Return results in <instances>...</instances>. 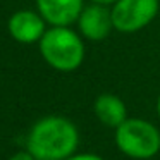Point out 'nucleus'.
<instances>
[{
  "label": "nucleus",
  "instance_id": "nucleus-10",
  "mask_svg": "<svg viewBox=\"0 0 160 160\" xmlns=\"http://www.w3.org/2000/svg\"><path fill=\"white\" fill-rule=\"evenodd\" d=\"M9 160H36L28 150H21V152H16L14 155L9 157Z\"/></svg>",
  "mask_w": 160,
  "mask_h": 160
},
{
  "label": "nucleus",
  "instance_id": "nucleus-12",
  "mask_svg": "<svg viewBox=\"0 0 160 160\" xmlns=\"http://www.w3.org/2000/svg\"><path fill=\"white\" fill-rule=\"evenodd\" d=\"M157 114L160 117V95H158V100H157Z\"/></svg>",
  "mask_w": 160,
  "mask_h": 160
},
{
  "label": "nucleus",
  "instance_id": "nucleus-11",
  "mask_svg": "<svg viewBox=\"0 0 160 160\" xmlns=\"http://www.w3.org/2000/svg\"><path fill=\"white\" fill-rule=\"evenodd\" d=\"M95 4H102V5H114L117 0H91Z\"/></svg>",
  "mask_w": 160,
  "mask_h": 160
},
{
  "label": "nucleus",
  "instance_id": "nucleus-8",
  "mask_svg": "<svg viewBox=\"0 0 160 160\" xmlns=\"http://www.w3.org/2000/svg\"><path fill=\"white\" fill-rule=\"evenodd\" d=\"M93 112L102 124L112 129L119 128L128 119L126 103L122 102V98L112 93H102L100 97H97L93 103Z\"/></svg>",
  "mask_w": 160,
  "mask_h": 160
},
{
  "label": "nucleus",
  "instance_id": "nucleus-4",
  "mask_svg": "<svg viewBox=\"0 0 160 160\" xmlns=\"http://www.w3.org/2000/svg\"><path fill=\"white\" fill-rule=\"evenodd\" d=\"M158 9V0H117L110 9L114 29L121 33L139 31L157 18Z\"/></svg>",
  "mask_w": 160,
  "mask_h": 160
},
{
  "label": "nucleus",
  "instance_id": "nucleus-2",
  "mask_svg": "<svg viewBox=\"0 0 160 160\" xmlns=\"http://www.w3.org/2000/svg\"><path fill=\"white\" fill-rule=\"evenodd\" d=\"M43 60L52 69L72 72L84 60V43L69 26H52L38 42Z\"/></svg>",
  "mask_w": 160,
  "mask_h": 160
},
{
  "label": "nucleus",
  "instance_id": "nucleus-6",
  "mask_svg": "<svg viewBox=\"0 0 160 160\" xmlns=\"http://www.w3.org/2000/svg\"><path fill=\"white\" fill-rule=\"evenodd\" d=\"M7 29L12 40H16L18 43L31 45V43H38L42 36L45 35L47 22L40 16V12L24 9V11L14 12L9 18Z\"/></svg>",
  "mask_w": 160,
  "mask_h": 160
},
{
  "label": "nucleus",
  "instance_id": "nucleus-7",
  "mask_svg": "<svg viewBox=\"0 0 160 160\" xmlns=\"http://www.w3.org/2000/svg\"><path fill=\"white\" fill-rule=\"evenodd\" d=\"M83 0H36L40 16L50 26H71L83 11Z\"/></svg>",
  "mask_w": 160,
  "mask_h": 160
},
{
  "label": "nucleus",
  "instance_id": "nucleus-9",
  "mask_svg": "<svg viewBox=\"0 0 160 160\" xmlns=\"http://www.w3.org/2000/svg\"><path fill=\"white\" fill-rule=\"evenodd\" d=\"M66 160H105V158H103V157H100V155H97V153L84 152V153H72V155L67 157Z\"/></svg>",
  "mask_w": 160,
  "mask_h": 160
},
{
  "label": "nucleus",
  "instance_id": "nucleus-5",
  "mask_svg": "<svg viewBox=\"0 0 160 160\" xmlns=\"http://www.w3.org/2000/svg\"><path fill=\"white\" fill-rule=\"evenodd\" d=\"M76 22L79 33L90 42H102L114 29L112 12L108 5L95 4V2L88 7H83Z\"/></svg>",
  "mask_w": 160,
  "mask_h": 160
},
{
  "label": "nucleus",
  "instance_id": "nucleus-3",
  "mask_svg": "<svg viewBox=\"0 0 160 160\" xmlns=\"http://www.w3.org/2000/svg\"><path fill=\"white\" fill-rule=\"evenodd\" d=\"M115 146L132 160H150L160 152V129L139 117L126 119L115 128Z\"/></svg>",
  "mask_w": 160,
  "mask_h": 160
},
{
  "label": "nucleus",
  "instance_id": "nucleus-1",
  "mask_svg": "<svg viewBox=\"0 0 160 160\" xmlns=\"http://www.w3.org/2000/svg\"><path fill=\"white\" fill-rule=\"evenodd\" d=\"M79 131L71 119L47 115L33 124L26 138V150L36 160H66L76 153Z\"/></svg>",
  "mask_w": 160,
  "mask_h": 160
}]
</instances>
